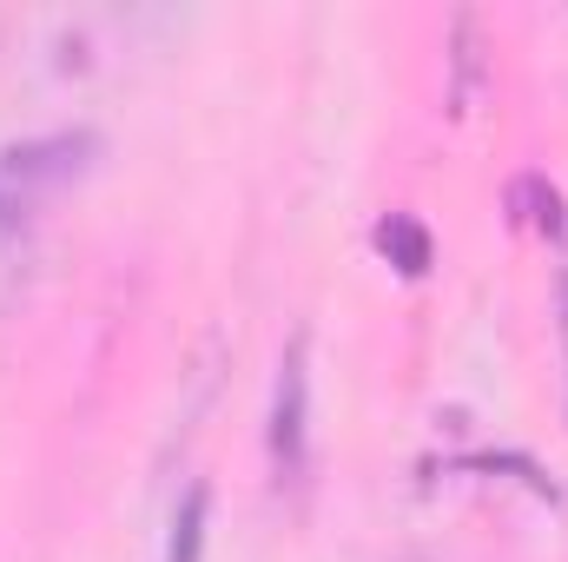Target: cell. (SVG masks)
I'll use <instances>...</instances> for the list:
<instances>
[{"label": "cell", "instance_id": "1", "mask_svg": "<svg viewBox=\"0 0 568 562\" xmlns=\"http://www.w3.org/2000/svg\"><path fill=\"white\" fill-rule=\"evenodd\" d=\"M311 371H304V338H291L278 364V384H272V463L278 476L304 470V443H311Z\"/></svg>", "mask_w": 568, "mask_h": 562}, {"label": "cell", "instance_id": "2", "mask_svg": "<svg viewBox=\"0 0 568 562\" xmlns=\"http://www.w3.org/2000/svg\"><path fill=\"white\" fill-rule=\"evenodd\" d=\"M87 152H93L87 133L13 145V152H7V179H13V185H60V179H73V172H87Z\"/></svg>", "mask_w": 568, "mask_h": 562}, {"label": "cell", "instance_id": "3", "mask_svg": "<svg viewBox=\"0 0 568 562\" xmlns=\"http://www.w3.org/2000/svg\"><path fill=\"white\" fill-rule=\"evenodd\" d=\"M377 245H384V259H397V272L404 279H424L429 272V239L417 219H404V212H390L384 225H377Z\"/></svg>", "mask_w": 568, "mask_h": 562}, {"label": "cell", "instance_id": "4", "mask_svg": "<svg viewBox=\"0 0 568 562\" xmlns=\"http://www.w3.org/2000/svg\"><path fill=\"white\" fill-rule=\"evenodd\" d=\"M205 550V490H185L179 516H172V556L165 562H199Z\"/></svg>", "mask_w": 568, "mask_h": 562}, {"label": "cell", "instance_id": "5", "mask_svg": "<svg viewBox=\"0 0 568 562\" xmlns=\"http://www.w3.org/2000/svg\"><path fill=\"white\" fill-rule=\"evenodd\" d=\"M516 192H523V199H536V212H529V219H536L549 239H562V192H556V185H542V179H523Z\"/></svg>", "mask_w": 568, "mask_h": 562}, {"label": "cell", "instance_id": "6", "mask_svg": "<svg viewBox=\"0 0 568 562\" xmlns=\"http://www.w3.org/2000/svg\"><path fill=\"white\" fill-rule=\"evenodd\" d=\"M556 304H562V344H568V272H556Z\"/></svg>", "mask_w": 568, "mask_h": 562}]
</instances>
